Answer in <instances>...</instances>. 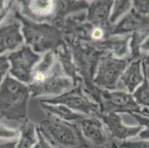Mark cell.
Listing matches in <instances>:
<instances>
[{
  "instance_id": "obj_1",
  "label": "cell",
  "mask_w": 149,
  "mask_h": 148,
  "mask_svg": "<svg viewBox=\"0 0 149 148\" xmlns=\"http://www.w3.org/2000/svg\"><path fill=\"white\" fill-rule=\"evenodd\" d=\"M11 10V16L22 24V32L26 45L31 47L35 53H56L61 46L65 44L63 33L58 27L49 23H40L29 19L22 14L14 3Z\"/></svg>"
},
{
  "instance_id": "obj_2",
  "label": "cell",
  "mask_w": 149,
  "mask_h": 148,
  "mask_svg": "<svg viewBox=\"0 0 149 148\" xmlns=\"http://www.w3.org/2000/svg\"><path fill=\"white\" fill-rule=\"evenodd\" d=\"M37 127L42 135L55 148H86L90 146L77 123L66 122L52 114Z\"/></svg>"
},
{
  "instance_id": "obj_3",
  "label": "cell",
  "mask_w": 149,
  "mask_h": 148,
  "mask_svg": "<svg viewBox=\"0 0 149 148\" xmlns=\"http://www.w3.org/2000/svg\"><path fill=\"white\" fill-rule=\"evenodd\" d=\"M31 96L28 85L8 74L0 87V119L20 124L27 120V105Z\"/></svg>"
},
{
  "instance_id": "obj_4",
  "label": "cell",
  "mask_w": 149,
  "mask_h": 148,
  "mask_svg": "<svg viewBox=\"0 0 149 148\" xmlns=\"http://www.w3.org/2000/svg\"><path fill=\"white\" fill-rule=\"evenodd\" d=\"M64 39L71 50L74 62L82 79L84 91L88 96L97 88L93 84V79L100 59L106 52L97 49L91 43L74 40L65 36Z\"/></svg>"
},
{
  "instance_id": "obj_5",
  "label": "cell",
  "mask_w": 149,
  "mask_h": 148,
  "mask_svg": "<svg viewBox=\"0 0 149 148\" xmlns=\"http://www.w3.org/2000/svg\"><path fill=\"white\" fill-rule=\"evenodd\" d=\"M28 87L32 98L42 96H59L74 88L72 80L65 75L57 59L51 70L40 76L35 77Z\"/></svg>"
},
{
  "instance_id": "obj_6",
  "label": "cell",
  "mask_w": 149,
  "mask_h": 148,
  "mask_svg": "<svg viewBox=\"0 0 149 148\" xmlns=\"http://www.w3.org/2000/svg\"><path fill=\"white\" fill-rule=\"evenodd\" d=\"M98 105L101 113H126L149 118V110L139 105L131 93L123 90L109 91L101 89Z\"/></svg>"
},
{
  "instance_id": "obj_7",
  "label": "cell",
  "mask_w": 149,
  "mask_h": 148,
  "mask_svg": "<svg viewBox=\"0 0 149 148\" xmlns=\"http://www.w3.org/2000/svg\"><path fill=\"white\" fill-rule=\"evenodd\" d=\"M127 59H119L111 53L102 56L93 79V84L105 90H115L128 65Z\"/></svg>"
},
{
  "instance_id": "obj_8",
  "label": "cell",
  "mask_w": 149,
  "mask_h": 148,
  "mask_svg": "<svg viewBox=\"0 0 149 148\" xmlns=\"http://www.w3.org/2000/svg\"><path fill=\"white\" fill-rule=\"evenodd\" d=\"M40 102L50 104H63L77 113L86 116H97L100 113V106L85 93L82 84L74 87L59 96L43 99Z\"/></svg>"
},
{
  "instance_id": "obj_9",
  "label": "cell",
  "mask_w": 149,
  "mask_h": 148,
  "mask_svg": "<svg viewBox=\"0 0 149 148\" xmlns=\"http://www.w3.org/2000/svg\"><path fill=\"white\" fill-rule=\"evenodd\" d=\"M8 59L11 65L10 74L18 81L30 85L33 68L41 59V56L28 45H22L18 51L9 54Z\"/></svg>"
},
{
  "instance_id": "obj_10",
  "label": "cell",
  "mask_w": 149,
  "mask_h": 148,
  "mask_svg": "<svg viewBox=\"0 0 149 148\" xmlns=\"http://www.w3.org/2000/svg\"><path fill=\"white\" fill-rule=\"evenodd\" d=\"M97 117L102 121L111 139L124 142L128 138L139 135L143 128L139 124L136 126L125 125L123 123L121 116L114 113L106 114L100 113Z\"/></svg>"
},
{
  "instance_id": "obj_11",
  "label": "cell",
  "mask_w": 149,
  "mask_h": 148,
  "mask_svg": "<svg viewBox=\"0 0 149 148\" xmlns=\"http://www.w3.org/2000/svg\"><path fill=\"white\" fill-rule=\"evenodd\" d=\"M20 12L23 16L40 23L53 24L56 1H19Z\"/></svg>"
},
{
  "instance_id": "obj_12",
  "label": "cell",
  "mask_w": 149,
  "mask_h": 148,
  "mask_svg": "<svg viewBox=\"0 0 149 148\" xmlns=\"http://www.w3.org/2000/svg\"><path fill=\"white\" fill-rule=\"evenodd\" d=\"M86 140L94 148H104L108 146L110 137L103 122L95 116H87L77 122Z\"/></svg>"
},
{
  "instance_id": "obj_13",
  "label": "cell",
  "mask_w": 149,
  "mask_h": 148,
  "mask_svg": "<svg viewBox=\"0 0 149 148\" xmlns=\"http://www.w3.org/2000/svg\"><path fill=\"white\" fill-rule=\"evenodd\" d=\"M21 23L9 15L8 19L0 27V54L13 51L24 42L21 33Z\"/></svg>"
},
{
  "instance_id": "obj_14",
  "label": "cell",
  "mask_w": 149,
  "mask_h": 148,
  "mask_svg": "<svg viewBox=\"0 0 149 148\" xmlns=\"http://www.w3.org/2000/svg\"><path fill=\"white\" fill-rule=\"evenodd\" d=\"M132 34L110 36L103 41L93 43L100 51L111 53L119 59H125L130 54V42Z\"/></svg>"
},
{
  "instance_id": "obj_15",
  "label": "cell",
  "mask_w": 149,
  "mask_h": 148,
  "mask_svg": "<svg viewBox=\"0 0 149 148\" xmlns=\"http://www.w3.org/2000/svg\"><path fill=\"white\" fill-rule=\"evenodd\" d=\"M145 22L146 16L139 13L132 8L116 24H111V36L132 34L135 32H139L143 30Z\"/></svg>"
},
{
  "instance_id": "obj_16",
  "label": "cell",
  "mask_w": 149,
  "mask_h": 148,
  "mask_svg": "<svg viewBox=\"0 0 149 148\" xmlns=\"http://www.w3.org/2000/svg\"><path fill=\"white\" fill-rule=\"evenodd\" d=\"M113 1H93L89 4L87 10V21L97 27L109 25Z\"/></svg>"
},
{
  "instance_id": "obj_17",
  "label": "cell",
  "mask_w": 149,
  "mask_h": 148,
  "mask_svg": "<svg viewBox=\"0 0 149 148\" xmlns=\"http://www.w3.org/2000/svg\"><path fill=\"white\" fill-rule=\"evenodd\" d=\"M55 54L65 75L72 80L74 86L82 84V79L79 76L77 66L74 62L71 50L66 42L64 45L61 46Z\"/></svg>"
},
{
  "instance_id": "obj_18",
  "label": "cell",
  "mask_w": 149,
  "mask_h": 148,
  "mask_svg": "<svg viewBox=\"0 0 149 148\" xmlns=\"http://www.w3.org/2000/svg\"><path fill=\"white\" fill-rule=\"evenodd\" d=\"M120 81H122L127 92L133 94L144 81L142 59H137L131 62L122 75Z\"/></svg>"
},
{
  "instance_id": "obj_19",
  "label": "cell",
  "mask_w": 149,
  "mask_h": 148,
  "mask_svg": "<svg viewBox=\"0 0 149 148\" xmlns=\"http://www.w3.org/2000/svg\"><path fill=\"white\" fill-rule=\"evenodd\" d=\"M89 3L86 1H56V8L53 24L59 27L65 18L77 12L88 10Z\"/></svg>"
},
{
  "instance_id": "obj_20",
  "label": "cell",
  "mask_w": 149,
  "mask_h": 148,
  "mask_svg": "<svg viewBox=\"0 0 149 148\" xmlns=\"http://www.w3.org/2000/svg\"><path fill=\"white\" fill-rule=\"evenodd\" d=\"M40 105L47 113L52 114L62 120L71 123L73 122L77 123L78 121L87 116L84 114L75 112L63 104H50L40 102Z\"/></svg>"
},
{
  "instance_id": "obj_21",
  "label": "cell",
  "mask_w": 149,
  "mask_h": 148,
  "mask_svg": "<svg viewBox=\"0 0 149 148\" xmlns=\"http://www.w3.org/2000/svg\"><path fill=\"white\" fill-rule=\"evenodd\" d=\"M36 127L33 123L27 119L20 124L19 139L17 148H33L38 141Z\"/></svg>"
},
{
  "instance_id": "obj_22",
  "label": "cell",
  "mask_w": 149,
  "mask_h": 148,
  "mask_svg": "<svg viewBox=\"0 0 149 148\" xmlns=\"http://www.w3.org/2000/svg\"><path fill=\"white\" fill-rule=\"evenodd\" d=\"M132 8L133 2L131 1H114L109 18L110 24H116L122 16L126 15Z\"/></svg>"
},
{
  "instance_id": "obj_23",
  "label": "cell",
  "mask_w": 149,
  "mask_h": 148,
  "mask_svg": "<svg viewBox=\"0 0 149 148\" xmlns=\"http://www.w3.org/2000/svg\"><path fill=\"white\" fill-rule=\"evenodd\" d=\"M133 96L139 105L149 110V81L144 76V81L133 93Z\"/></svg>"
},
{
  "instance_id": "obj_24",
  "label": "cell",
  "mask_w": 149,
  "mask_h": 148,
  "mask_svg": "<svg viewBox=\"0 0 149 148\" xmlns=\"http://www.w3.org/2000/svg\"><path fill=\"white\" fill-rule=\"evenodd\" d=\"M134 118L135 120L139 125L144 127L145 129L139 133V138L142 140H148L149 139V118L143 116L138 114H133L131 115Z\"/></svg>"
},
{
  "instance_id": "obj_25",
  "label": "cell",
  "mask_w": 149,
  "mask_h": 148,
  "mask_svg": "<svg viewBox=\"0 0 149 148\" xmlns=\"http://www.w3.org/2000/svg\"><path fill=\"white\" fill-rule=\"evenodd\" d=\"M120 148H149L148 140H137V141H124L116 143Z\"/></svg>"
},
{
  "instance_id": "obj_26",
  "label": "cell",
  "mask_w": 149,
  "mask_h": 148,
  "mask_svg": "<svg viewBox=\"0 0 149 148\" xmlns=\"http://www.w3.org/2000/svg\"><path fill=\"white\" fill-rule=\"evenodd\" d=\"M19 130H11L5 126L0 125V140L16 139L19 136Z\"/></svg>"
},
{
  "instance_id": "obj_27",
  "label": "cell",
  "mask_w": 149,
  "mask_h": 148,
  "mask_svg": "<svg viewBox=\"0 0 149 148\" xmlns=\"http://www.w3.org/2000/svg\"><path fill=\"white\" fill-rule=\"evenodd\" d=\"M133 8L140 14L149 16V1H133Z\"/></svg>"
},
{
  "instance_id": "obj_28",
  "label": "cell",
  "mask_w": 149,
  "mask_h": 148,
  "mask_svg": "<svg viewBox=\"0 0 149 148\" xmlns=\"http://www.w3.org/2000/svg\"><path fill=\"white\" fill-rule=\"evenodd\" d=\"M9 67H10V65H9L8 56H0V83L4 76L7 73Z\"/></svg>"
},
{
  "instance_id": "obj_29",
  "label": "cell",
  "mask_w": 149,
  "mask_h": 148,
  "mask_svg": "<svg viewBox=\"0 0 149 148\" xmlns=\"http://www.w3.org/2000/svg\"><path fill=\"white\" fill-rule=\"evenodd\" d=\"M36 131H37L38 141L33 148H55L43 137V135L40 132V130H38L37 127H36Z\"/></svg>"
},
{
  "instance_id": "obj_30",
  "label": "cell",
  "mask_w": 149,
  "mask_h": 148,
  "mask_svg": "<svg viewBox=\"0 0 149 148\" xmlns=\"http://www.w3.org/2000/svg\"><path fill=\"white\" fill-rule=\"evenodd\" d=\"M13 2H9V3L7 5V6H5V8H4L3 10L0 12V22L2 21V19L5 18V16H6V15L8 14V13L10 11V9H11V8H12V6H13Z\"/></svg>"
},
{
  "instance_id": "obj_31",
  "label": "cell",
  "mask_w": 149,
  "mask_h": 148,
  "mask_svg": "<svg viewBox=\"0 0 149 148\" xmlns=\"http://www.w3.org/2000/svg\"><path fill=\"white\" fill-rule=\"evenodd\" d=\"M17 140L6 142H0V148H17Z\"/></svg>"
},
{
  "instance_id": "obj_32",
  "label": "cell",
  "mask_w": 149,
  "mask_h": 148,
  "mask_svg": "<svg viewBox=\"0 0 149 148\" xmlns=\"http://www.w3.org/2000/svg\"><path fill=\"white\" fill-rule=\"evenodd\" d=\"M139 32H142L146 35H149V16H146V22H145V25L143 27V30Z\"/></svg>"
},
{
  "instance_id": "obj_33",
  "label": "cell",
  "mask_w": 149,
  "mask_h": 148,
  "mask_svg": "<svg viewBox=\"0 0 149 148\" xmlns=\"http://www.w3.org/2000/svg\"><path fill=\"white\" fill-rule=\"evenodd\" d=\"M111 148H120V147L117 146V145L116 144V142H112L111 144Z\"/></svg>"
},
{
  "instance_id": "obj_34",
  "label": "cell",
  "mask_w": 149,
  "mask_h": 148,
  "mask_svg": "<svg viewBox=\"0 0 149 148\" xmlns=\"http://www.w3.org/2000/svg\"><path fill=\"white\" fill-rule=\"evenodd\" d=\"M4 5H5V3H4L3 1H0V10H2L5 8Z\"/></svg>"
}]
</instances>
